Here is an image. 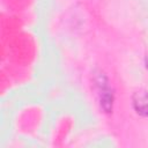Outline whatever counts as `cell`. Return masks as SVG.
<instances>
[{"instance_id":"6da1fadb","label":"cell","mask_w":148,"mask_h":148,"mask_svg":"<svg viewBox=\"0 0 148 148\" xmlns=\"http://www.w3.org/2000/svg\"><path fill=\"white\" fill-rule=\"evenodd\" d=\"M94 84L98 91V99L102 110L106 113H110L113 108L114 95L106 75L102 71L94 72Z\"/></svg>"},{"instance_id":"7a4b0ae2","label":"cell","mask_w":148,"mask_h":148,"mask_svg":"<svg viewBox=\"0 0 148 148\" xmlns=\"http://www.w3.org/2000/svg\"><path fill=\"white\" fill-rule=\"evenodd\" d=\"M132 104L135 112L142 117H148V91L140 89L132 95Z\"/></svg>"}]
</instances>
